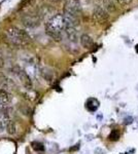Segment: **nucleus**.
Returning <instances> with one entry per match:
<instances>
[{
    "instance_id": "1",
    "label": "nucleus",
    "mask_w": 138,
    "mask_h": 154,
    "mask_svg": "<svg viewBox=\"0 0 138 154\" xmlns=\"http://www.w3.org/2000/svg\"><path fill=\"white\" fill-rule=\"evenodd\" d=\"M6 38L11 44L19 48L28 45L31 41L29 34L24 30H21L17 27H11L6 30Z\"/></svg>"
},
{
    "instance_id": "2",
    "label": "nucleus",
    "mask_w": 138,
    "mask_h": 154,
    "mask_svg": "<svg viewBox=\"0 0 138 154\" xmlns=\"http://www.w3.org/2000/svg\"><path fill=\"white\" fill-rule=\"evenodd\" d=\"M47 31L57 32V33H61L66 29V23H65L64 16L61 14H57L56 16L52 17L51 19L46 23Z\"/></svg>"
},
{
    "instance_id": "3",
    "label": "nucleus",
    "mask_w": 138,
    "mask_h": 154,
    "mask_svg": "<svg viewBox=\"0 0 138 154\" xmlns=\"http://www.w3.org/2000/svg\"><path fill=\"white\" fill-rule=\"evenodd\" d=\"M22 23L27 28H36L40 25L41 16L38 14H26L21 18Z\"/></svg>"
},
{
    "instance_id": "4",
    "label": "nucleus",
    "mask_w": 138,
    "mask_h": 154,
    "mask_svg": "<svg viewBox=\"0 0 138 154\" xmlns=\"http://www.w3.org/2000/svg\"><path fill=\"white\" fill-rule=\"evenodd\" d=\"M64 11L79 17L82 12L81 1L79 0H66L64 5Z\"/></svg>"
},
{
    "instance_id": "5",
    "label": "nucleus",
    "mask_w": 138,
    "mask_h": 154,
    "mask_svg": "<svg viewBox=\"0 0 138 154\" xmlns=\"http://www.w3.org/2000/svg\"><path fill=\"white\" fill-rule=\"evenodd\" d=\"M14 73L16 74L17 77L19 78V80L21 81V83L27 89H31L33 84H32V80L30 78V76L28 75L27 72H25L24 70L20 68H14Z\"/></svg>"
},
{
    "instance_id": "6",
    "label": "nucleus",
    "mask_w": 138,
    "mask_h": 154,
    "mask_svg": "<svg viewBox=\"0 0 138 154\" xmlns=\"http://www.w3.org/2000/svg\"><path fill=\"white\" fill-rule=\"evenodd\" d=\"M93 17L98 22H105L108 19V12H107L101 5H97L93 9Z\"/></svg>"
},
{
    "instance_id": "7",
    "label": "nucleus",
    "mask_w": 138,
    "mask_h": 154,
    "mask_svg": "<svg viewBox=\"0 0 138 154\" xmlns=\"http://www.w3.org/2000/svg\"><path fill=\"white\" fill-rule=\"evenodd\" d=\"M63 16H64L65 23H66V28L67 27H73L74 28L79 24V17L77 16H74V14H71L66 11H64Z\"/></svg>"
},
{
    "instance_id": "8",
    "label": "nucleus",
    "mask_w": 138,
    "mask_h": 154,
    "mask_svg": "<svg viewBox=\"0 0 138 154\" xmlns=\"http://www.w3.org/2000/svg\"><path fill=\"white\" fill-rule=\"evenodd\" d=\"M64 31H65V33H66L68 40L73 42V43H76L77 40H79V36H77V32H76V30H75V28H73V27H67Z\"/></svg>"
},
{
    "instance_id": "9",
    "label": "nucleus",
    "mask_w": 138,
    "mask_h": 154,
    "mask_svg": "<svg viewBox=\"0 0 138 154\" xmlns=\"http://www.w3.org/2000/svg\"><path fill=\"white\" fill-rule=\"evenodd\" d=\"M1 83H2V88H3L4 91H14V88H17L16 83H14L11 78H8V77H5V76L2 77Z\"/></svg>"
},
{
    "instance_id": "10",
    "label": "nucleus",
    "mask_w": 138,
    "mask_h": 154,
    "mask_svg": "<svg viewBox=\"0 0 138 154\" xmlns=\"http://www.w3.org/2000/svg\"><path fill=\"white\" fill-rule=\"evenodd\" d=\"M79 41H81L82 46L85 48H91L94 45V41H93L92 37L88 35V34H82L81 38H79Z\"/></svg>"
},
{
    "instance_id": "11",
    "label": "nucleus",
    "mask_w": 138,
    "mask_h": 154,
    "mask_svg": "<svg viewBox=\"0 0 138 154\" xmlns=\"http://www.w3.org/2000/svg\"><path fill=\"white\" fill-rule=\"evenodd\" d=\"M101 3V6L107 12H114L117 11L114 5V2L112 0H98Z\"/></svg>"
},
{
    "instance_id": "12",
    "label": "nucleus",
    "mask_w": 138,
    "mask_h": 154,
    "mask_svg": "<svg viewBox=\"0 0 138 154\" xmlns=\"http://www.w3.org/2000/svg\"><path fill=\"white\" fill-rule=\"evenodd\" d=\"M11 101V96L8 91H4V89H0V104L2 105H6Z\"/></svg>"
},
{
    "instance_id": "13",
    "label": "nucleus",
    "mask_w": 138,
    "mask_h": 154,
    "mask_svg": "<svg viewBox=\"0 0 138 154\" xmlns=\"http://www.w3.org/2000/svg\"><path fill=\"white\" fill-rule=\"evenodd\" d=\"M6 131L7 133L9 134V135H14L17 131V128H16V125H14V122L11 119V121H9L8 123L6 125Z\"/></svg>"
},
{
    "instance_id": "14",
    "label": "nucleus",
    "mask_w": 138,
    "mask_h": 154,
    "mask_svg": "<svg viewBox=\"0 0 138 154\" xmlns=\"http://www.w3.org/2000/svg\"><path fill=\"white\" fill-rule=\"evenodd\" d=\"M47 34L49 35L51 38H53L56 41H60L62 39V34L61 33H57V32H52V31H47Z\"/></svg>"
},
{
    "instance_id": "15",
    "label": "nucleus",
    "mask_w": 138,
    "mask_h": 154,
    "mask_svg": "<svg viewBox=\"0 0 138 154\" xmlns=\"http://www.w3.org/2000/svg\"><path fill=\"white\" fill-rule=\"evenodd\" d=\"M32 148H33L36 152H42V151L44 150V146L42 145L41 143H38V142H34L32 144Z\"/></svg>"
},
{
    "instance_id": "16",
    "label": "nucleus",
    "mask_w": 138,
    "mask_h": 154,
    "mask_svg": "<svg viewBox=\"0 0 138 154\" xmlns=\"http://www.w3.org/2000/svg\"><path fill=\"white\" fill-rule=\"evenodd\" d=\"M117 1L121 6H128L129 4L132 3L133 0H117Z\"/></svg>"
},
{
    "instance_id": "17",
    "label": "nucleus",
    "mask_w": 138,
    "mask_h": 154,
    "mask_svg": "<svg viewBox=\"0 0 138 154\" xmlns=\"http://www.w3.org/2000/svg\"><path fill=\"white\" fill-rule=\"evenodd\" d=\"M4 67V59H3V54L0 51V69Z\"/></svg>"
},
{
    "instance_id": "18",
    "label": "nucleus",
    "mask_w": 138,
    "mask_h": 154,
    "mask_svg": "<svg viewBox=\"0 0 138 154\" xmlns=\"http://www.w3.org/2000/svg\"><path fill=\"white\" fill-rule=\"evenodd\" d=\"M53 1H59V0H53Z\"/></svg>"
}]
</instances>
